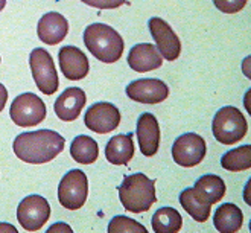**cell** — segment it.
Segmentation results:
<instances>
[{
	"instance_id": "obj_2",
	"label": "cell",
	"mask_w": 251,
	"mask_h": 233,
	"mask_svg": "<svg viewBox=\"0 0 251 233\" xmlns=\"http://www.w3.org/2000/svg\"><path fill=\"white\" fill-rule=\"evenodd\" d=\"M84 43L96 60L107 64L119 61L125 49L121 34L104 23L88 25L84 31Z\"/></svg>"
},
{
	"instance_id": "obj_25",
	"label": "cell",
	"mask_w": 251,
	"mask_h": 233,
	"mask_svg": "<svg viewBox=\"0 0 251 233\" xmlns=\"http://www.w3.org/2000/svg\"><path fill=\"white\" fill-rule=\"evenodd\" d=\"M108 232L110 233H121V232H139V233H146V227L134 220H131L128 216L124 215H117L114 216L113 220L108 224Z\"/></svg>"
},
{
	"instance_id": "obj_29",
	"label": "cell",
	"mask_w": 251,
	"mask_h": 233,
	"mask_svg": "<svg viewBox=\"0 0 251 233\" xmlns=\"http://www.w3.org/2000/svg\"><path fill=\"white\" fill-rule=\"evenodd\" d=\"M56 230H66V232H72V229H70L67 224H60V223H56V224H53L52 227H49V232H56Z\"/></svg>"
},
{
	"instance_id": "obj_20",
	"label": "cell",
	"mask_w": 251,
	"mask_h": 233,
	"mask_svg": "<svg viewBox=\"0 0 251 233\" xmlns=\"http://www.w3.org/2000/svg\"><path fill=\"white\" fill-rule=\"evenodd\" d=\"M215 229L221 233H234L239 232L244 226V213L242 210L231 203L221 205L213 216Z\"/></svg>"
},
{
	"instance_id": "obj_15",
	"label": "cell",
	"mask_w": 251,
	"mask_h": 233,
	"mask_svg": "<svg viewBox=\"0 0 251 233\" xmlns=\"http://www.w3.org/2000/svg\"><path fill=\"white\" fill-rule=\"evenodd\" d=\"M87 96L79 87H69L61 96L55 101V114L64 122H73L78 119L82 108L85 107Z\"/></svg>"
},
{
	"instance_id": "obj_10",
	"label": "cell",
	"mask_w": 251,
	"mask_h": 233,
	"mask_svg": "<svg viewBox=\"0 0 251 233\" xmlns=\"http://www.w3.org/2000/svg\"><path fill=\"white\" fill-rule=\"evenodd\" d=\"M84 124L93 133L108 134L119 127L121 111L110 103H98L85 111Z\"/></svg>"
},
{
	"instance_id": "obj_26",
	"label": "cell",
	"mask_w": 251,
	"mask_h": 233,
	"mask_svg": "<svg viewBox=\"0 0 251 233\" xmlns=\"http://www.w3.org/2000/svg\"><path fill=\"white\" fill-rule=\"evenodd\" d=\"M215 6L224 14H236L245 8L247 0H213Z\"/></svg>"
},
{
	"instance_id": "obj_8",
	"label": "cell",
	"mask_w": 251,
	"mask_h": 233,
	"mask_svg": "<svg viewBox=\"0 0 251 233\" xmlns=\"http://www.w3.org/2000/svg\"><path fill=\"white\" fill-rule=\"evenodd\" d=\"M50 218L49 201L41 195H27L17 207V220L26 232H37Z\"/></svg>"
},
{
	"instance_id": "obj_21",
	"label": "cell",
	"mask_w": 251,
	"mask_h": 233,
	"mask_svg": "<svg viewBox=\"0 0 251 233\" xmlns=\"http://www.w3.org/2000/svg\"><path fill=\"white\" fill-rule=\"evenodd\" d=\"M70 155L73 160L81 165H92L99 157V147L98 142L90 136H76L72 140L70 145Z\"/></svg>"
},
{
	"instance_id": "obj_13",
	"label": "cell",
	"mask_w": 251,
	"mask_h": 233,
	"mask_svg": "<svg viewBox=\"0 0 251 233\" xmlns=\"http://www.w3.org/2000/svg\"><path fill=\"white\" fill-rule=\"evenodd\" d=\"M58 61H60L61 74L70 81L84 79L90 70L88 58L85 53L75 46H64L58 53Z\"/></svg>"
},
{
	"instance_id": "obj_28",
	"label": "cell",
	"mask_w": 251,
	"mask_h": 233,
	"mask_svg": "<svg viewBox=\"0 0 251 233\" xmlns=\"http://www.w3.org/2000/svg\"><path fill=\"white\" fill-rule=\"evenodd\" d=\"M6 101H8V90H6V87L0 82V113H2V110L5 108Z\"/></svg>"
},
{
	"instance_id": "obj_1",
	"label": "cell",
	"mask_w": 251,
	"mask_h": 233,
	"mask_svg": "<svg viewBox=\"0 0 251 233\" xmlns=\"http://www.w3.org/2000/svg\"><path fill=\"white\" fill-rule=\"evenodd\" d=\"M66 139L52 129H38L22 133L12 145L17 158L31 165L49 163L58 154L63 153Z\"/></svg>"
},
{
	"instance_id": "obj_31",
	"label": "cell",
	"mask_w": 251,
	"mask_h": 233,
	"mask_svg": "<svg viewBox=\"0 0 251 233\" xmlns=\"http://www.w3.org/2000/svg\"><path fill=\"white\" fill-rule=\"evenodd\" d=\"M5 5H6V0H0V11H3Z\"/></svg>"
},
{
	"instance_id": "obj_11",
	"label": "cell",
	"mask_w": 251,
	"mask_h": 233,
	"mask_svg": "<svg viewBox=\"0 0 251 233\" xmlns=\"http://www.w3.org/2000/svg\"><path fill=\"white\" fill-rule=\"evenodd\" d=\"M148 26L160 55L168 61H175L181 53V41L174 32V29L160 17H152Z\"/></svg>"
},
{
	"instance_id": "obj_30",
	"label": "cell",
	"mask_w": 251,
	"mask_h": 233,
	"mask_svg": "<svg viewBox=\"0 0 251 233\" xmlns=\"http://www.w3.org/2000/svg\"><path fill=\"white\" fill-rule=\"evenodd\" d=\"M0 232H8V233H17V229L11 226V224H6V223H0Z\"/></svg>"
},
{
	"instance_id": "obj_14",
	"label": "cell",
	"mask_w": 251,
	"mask_h": 233,
	"mask_svg": "<svg viewBox=\"0 0 251 233\" xmlns=\"http://www.w3.org/2000/svg\"><path fill=\"white\" fill-rule=\"evenodd\" d=\"M136 134L142 154L146 157L155 155L160 147V127L152 113L140 114V118L137 119Z\"/></svg>"
},
{
	"instance_id": "obj_32",
	"label": "cell",
	"mask_w": 251,
	"mask_h": 233,
	"mask_svg": "<svg viewBox=\"0 0 251 233\" xmlns=\"http://www.w3.org/2000/svg\"><path fill=\"white\" fill-rule=\"evenodd\" d=\"M0 63H2V58H0Z\"/></svg>"
},
{
	"instance_id": "obj_19",
	"label": "cell",
	"mask_w": 251,
	"mask_h": 233,
	"mask_svg": "<svg viewBox=\"0 0 251 233\" xmlns=\"http://www.w3.org/2000/svg\"><path fill=\"white\" fill-rule=\"evenodd\" d=\"M134 140L132 134H117L110 139L105 147V157L111 165H128L134 158Z\"/></svg>"
},
{
	"instance_id": "obj_17",
	"label": "cell",
	"mask_w": 251,
	"mask_h": 233,
	"mask_svg": "<svg viewBox=\"0 0 251 233\" xmlns=\"http://www.w3.org/2000/svg\"><path fill=\"white\" fill-rule=\"evenodd\" d=\"M128 64L137 74H146V72L161 67L163 58H161L158 49L151 43H140V45L132 46L129 51Z\"/></svg>"
},
{
	"instance_id": "obj_3",
	"label": "cell",
	"mask_w": 251,
	"mask_h": 233,
	"mask_svg": "<svg viewBox=\"0 0 251 233\" xmlns=\"http://www.w3.org/2000/svg\"><path fill=\"white\" fill-rule=\"evenodd\" d=\"M119 198L125 210L132 213H143L151 209L157 201L155 181L148 179L145 174L137 172L126 176L119 186Z\"/></svg>"
},
{
	"instance_id": "obj_27",
	"label": "cell",
	"mask_w": 251,
	"mask_h": 233,
	"mask_svg": "<svg viewBox=\"0 0 251 233\" xmlns=\"http://www.w3.org/2000/svg\"><path fill=\"white\" fill-rule=\"evenodd\" d=\"M85 5L98 9H116L125 3V0H81Z\"/></svg>"
},
{
	"instance_id": "obj_4",
	"label": "cell",
	"mask_w": 251,
	"mask_h": 233,
	"mask_svg": "<svg viewBox=\"0 0 251 233\" xmlns=\"http://www.w3.org/2000/svg\"><path fill=\"white\" fill-rule=\"evenodd\" d=\"M212 131L219 143L234 145L247 136L248 122L241 110L236 107H224L215 114Z\"/></svg>"
},
{
	"instance_id": "obj_22",
	"label": "cell",
	"mask_w": 251,
	"mask_h": 233,
	"mask_svg": "<svg viewBox=\"0 0 251 233\" xmlns=\"http://www.w3.org/2000/svg\"><path fill=\"white\" fill-rule=\"evenodd\" d=\"M152 230L157 233H176L183 229V218L174 207H161L152 216Z\"/></svg>"
},
{
	"instance_id": "obj_7",
	"label": "cell",
	"mask_w": 251,
	"mask_h": 233,
	"mask_svg": "<svg viewBox=\"0 0 251 233\" xmlns=\"http://www.w3.org/2000/svg\"><path fill=\"white\" fill-rule=\"evenodd\" d=\"M29 64L38 90L44 95H53L58 90L60 79L50 53L46 49L37 48L29 55Z\"/></svg>"
},
{
	"instance_id": "obj_6",
	"label": "cell",
	"mask_w": 251,
	"mask_h": 233,
	"mask_svg": "<svg viewBox=\"0 0 251 233\" xmlns=\"http://www.w3.org/2000/svg\"><path fill=\"white\" fill-rule=\"evenodd\" d=\"M9 116L19 127H35L46 119V105L37 95L23 93L12 101Z\"/></svg>"
},
{
	"instance_id": "obj_23",
	"label": "cell",
	"mask_w": 251,
	"mask_h": 233,
	"mask_svg": "<svg viewBox=\"0 0 251 233\" xmlns=\"http://www.w3.org/2000/svg\"><path fill=\"white\" fill-rule=\"evenodd\" d=\"M221 166L230 172L248 171L251 168V145H244L227 151L221 158Z\"/></svg>"
},
{
	"instance_id": "obj_16",
	"label": "cell",
	"mask_w": 251,
	"mask_h": 233,
	"mask_svg": "<svg viewBox=\"0 0 251 233\" xmlns=\"http://www.w3.org/2000/svg\"><path fill=\"white\" fill-rule=\"evenodd\" d=\"M69 32V22L60 12H48L40 19L37 26L38 38L49 46L61 43Z\"/></svg>"
},
{
	"instance_id": "obj_18",
	"label": "cell",
	"mask_w": 251,
	"mask_h": 233,
	"mask_svg": "<svg viewBox=\"0 0 251 233\" xmlns=\"http://www.w3.org/2000/svg\"><path fill=\"white\" fill-rule=\"evenodd\" d=\"M192 189H194L195 197L201 203L209 206L216 205L226 195V183L219 176H215V174H205V176L200 177Z\"/></svg>"
},
{
	"instance_id": "obj_9",
	"label": "cell",
	"mask_w": 251,
	"mask_h": 233,
	"mask_svg": "<svg viewBox=\"0 0 251 233\" xmlns=\"http://www.w3.org/2000/svg\"><path fill=\"white\" fill-rule=\"evenodd\" d=\"M205 154H207L205 140L195 133H187L180 136L172 145L174 162L183 168H194L200 165L204 160Z\"/></svg>"
},
{
	"instance_id": "obj_24",
	"label": "cell",
	"mask_w": 251,
	"mask_h": 233,
	"mask_svg": "<svg viewBox=\"0 0 251 233\" xmlns=\"http://www.w3.org/2000/svg\"><path fill=\"white\" fill-rule=\"evenodd\" d=\"M180 205L183 206V209L194 218L195 221L198 223H205L209 220L210 216V207L209 205H204L201 203L195 194H194V189L192 187H187L184 191L180 194Z\"/></svg>"
},
{
	"instance_id": "obj_12",
	"label": "cell",
	"mask_w": 251,
	"mask_h": 233,
	"mask_svg": "<svg viewBox=\"0 0 251 233\" xmlns=\"http://www.w3.org/2000/svg\"><path fill=\"white\" fill-rule=\"evenodd\" d=\"M126 95L129 99L140 104H160L169 96V87L160 79L145 78L136 79L126 85Z\"/></svg>"
},
{
	"instance_id": "obj_5",
	"label": "cell",
	"mask_w": 251,
	"mask_h": 233,
	"mask_svg": "<svg viewBox=\"0 0 251 233\" xmlns=\"http://www.w3.org/2000/svg\"><path fill=\"white\" fill-rule=\"evenodd\" d=\"M88 195V180L85 172L81 169H72L61 179L58 186V200L61 206L69 210L81 209Z\"/></svg>"
}]
</instances>
